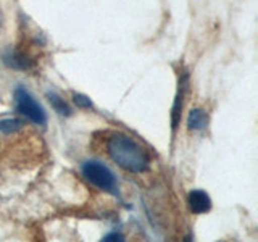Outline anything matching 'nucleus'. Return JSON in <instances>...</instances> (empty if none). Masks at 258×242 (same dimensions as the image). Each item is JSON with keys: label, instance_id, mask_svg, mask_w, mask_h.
Listing matches in <instances>:
<instances>
[{"label": "nucleus", "instance_id": "obj_1", "mask_svg": "<svg viewBox=\"0 0 258 242\" xmlns=\"http://www.w3.org/2000/svg\"><path fill=\"white\" fill-rule=\"evenodd\" d=\"M107 149L111 160L118 166L126 169V171L144 173L149 169L150 160L147 152L133 137H129L126 134H113L108 139Z\"/></svg>", "mask_w": 258, "mask_h": 242}, {"label": "nucleus", "instance_id": "obj_2", "mask_svg": "<svg viewBox=\"0 0 258 242\" xmlns=\"http://www.w3.org/2000/svg\"><path fill=\"white\" fill-rule=\"evenodd\" d=\"M81 171H83L86 179L91 184H94L95 188L118 196L116 176L113 174V171L107 165L100 163V161L91 160V161H86V163L83 165V168H81Z\"/></svg>", "mask_w": 258, "mask_h": 242}, {"label": "nucleus", "instance_id": "obj_3", "mask_svg": "<svg viewBox=\"0 0 258 242\" xmlns=\"http://www.w3.org/2000/svg\"><path fill=\"white\" fill-rule=\"evenodd\" d=\"M15 100H16V110L21 115H24L28 119H31L32 123L45 126L47 123V115L44 108L36 102V99L32 97L24 87H18L15 91Z\"/></svg>", "mask_w": 258, "mask_h": 242}, {"label": "nucleus", "instance_id": "obj_4", "mask_svg": "<svg viewBox=\"0 0 258 242\" xmlns=\"http://www.w3.org/2000/svg\"><path fill=\"white\" fill-rule=\"evenodd\" d=\"M189 87V73H182L179 78V86H177V92L174 97V103L171 108V129L173 134L176 133L177 126L181 123V113H182V105H184V97Z\"/></svg>", "mask_w": 258, "mask_h": 242}, {"label": "nucleus", "instance_id": "obj_5", "mask_svg": "<svg viewBox=\"0 0 258 242\" xmlns=\"http://www.w3.org/2000/svg\"><path fill=\"white\" fill-rule=\"evenodd\" d=\"M189 208L190 212L194 213H207L210 208H212V199H210V196L207 192L204 191H192L189 194Z\"/></svg>", "mask_w": 258, "mask_h": 242}, {"label": "nucleus", "instance_id": "obj_6", "mask_svg": "<svg viewBox=\"0 0 258 242\" xmlns=\"http://www.w3.org/2000/svg\"><path fill=\"white\" fill-rule=\"evenodd\" d=\"M208 125V115L202 108H192L187 116L189 131H202Z\"/></svg>", "mask_w": 258, "mask_h": 242}, {"label": "nucleus", "instance_id": "obj_7", "mask_svg": "<svg viewBox=\"0 0 258 242\" xmlns=\"http://www.w3.org/2000/svg\"><path fill=\"white\" fill-rule=\"evenodd\" d=\"M4 63L7 65V67L15 68V70H28V68H31V62L21 52H16V50L7 52L5 56H4Z\"/></svg>", "mask_w": 258, "mask_h": 242}, {"label": "nucleus", "instance_id": "obj_8", "mask_svg": "<svg viewBox=\"0 0 258 242\" xmlns=\"http://www.w3.org/2000/svg\"><path fill=\"white\" fill-rule=\"evenodd\" d=\"M47 99H48V102H50L53 110L58 113V115H63V116H70L71 115V108L68 107V103L64 102L58 94L47 92Z\"/></svg>", "mask_w": 258, "mask_h": 242}, {"label": "nucleus", "instance_id": "obj_9", "mask_svg": "<svg viewBox=\"0 0 258 242\" xmlns=\"http://www.w3.org/2000/svg\"><path fill=\"white\" fill-rule=\"evenodd\" d=\"M24 126V121L18 119V118H5V119H0V131L4 134H13V133H18L20 129H23Z\"/></svg>", "mask_w": 258, "mask_h": 242}, {"label": "nucleus", "instance_id": "obj_10", "mask_svg": "<svg viewBox=\"0 0 258 242\" xmlns=\"http://www.w3.org/2000/svg\"><path fill=\"white\" fill-rule=\"evenodd\" d=\"M73 99H75V103L81 108H92L94 107L91 99L86 97V95H83V94H75V95H73Z\"/></svg>", "mask_w": 258, "mask_h": 242}, {"label": "nucleus", "instance_id": "obj_11", "mask_svg": "<svg viewBox=\"0 0 258 242\" xmlns=\"http://www.w3.org/2000/svg\"><path fill=\"white\" fill-rule=\"evenodd\" d=\"M123 239H124V237L121 236L119 232H110L108 236H105V237H103V240H123Z\"/></svg>", "mask_w": 258, "mask_h": 242}]
</instances>
